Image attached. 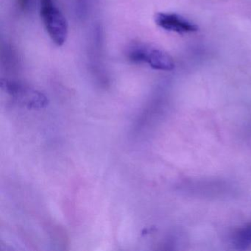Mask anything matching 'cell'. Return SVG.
I'll use <instances>...</instances> for the list:
<instances>
[{"label":"cell","instance_id":"1","mask_svg":"<svg viewBox=\"0 0 251 251\" xmlns=\"http://www.w3.org/2000/svg\"><path fill=\"white\" fill-rule=\"evenodd\" d=\"M39 13L51 40L62 46L68 36V23L54 0H40Z\"/></svg>","mask_w":251,"mask_h":251},{"label":"cell","instance_id":"2","mask_svg":"<svg viewBox=\"0 0 251 251\" xmlns=\"http://www.w3.org/2000/svg\"><path fill=\"white\" fill-rule=\"evenodd\" d=\"M126 55L131 62L148 64L154 70L170 71L175 67L174 61L168 54L148 44H132L127 48Z\"/></svg>","mask_w":251,"mask_h":251},{"label":"cell","instance_id":"5","mask_svg":"<svg viewBox=\"0 0 251 251\" xmlns=\"http://www.w3.org/2000/svg\"><path fill=\"white\" fill-rule=\"evenodd\" d=\"M235 244L239 249H245L251 244V224L241 230L236 235Z\"/></svg>","mask_w":251,"mask_h":251},{"label":"cell","instance_id":"6","mask_svg":"<svg viewBox=\"0 0 251 251\" xmlns=\"http://www.w3.org/2000/svg\"><path fill=\"white\" fill-rule=\"evenodd\" d=\"M17 2L20 8H23V10H26L30 8L33 0H17Z\"/></svg>","mask_w":251,"mask_h":251},{"label":"cell","instance_id":"3","mask_svg":"<svg viewBox=\"0 0 251 251\" xmlns=\"http://www.w3.org/2000/svg\"><path fill=\"white\" fill-rule=\"evenodd\" d=\"M5 89L17 102L29 109H41L48 105L46 97L38 91L14 83H7Z\"/></svg>","mask_w":251,"mask_h":251},{"label":"cell","instance_id":"4","mask_svg":"<svg viewBox=\"0 0 251 251\" xmlns=\"http://www.w3.org/2000/svg\"><path fill=\"white\" fill-rule=\"evenodd\" d=\"M157 25L167 31L177 33H189L198 31V27L178 14L158 13L155 15Z\"/></svg>","mask_w":251,"mask_h":251}]
</instances>
